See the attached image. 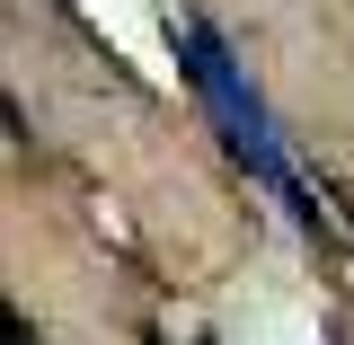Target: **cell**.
I'll return each mask as SVG.
<instances>
[{"instance_id":"6da1fadb","label":"cell","mask_w":354,"mask_h":345,"mask_svg":"<svg viewBox=\"0 0 354 345\" xmlns=\"http://www.w3.org/2000/svg\"><path fill=\"white\" fill-rule=\"evenodd\" d=\"M177 53H186V80H195V97L213 106V124H221V142H230V160L257 177V186H274V195H283L301 221H319V204H310L301 169H292V151H283V133H274V106H266L257 80L239 71V53L221 44V27H213V18H195V9H177Z\"/></svg>"}]
</instances>
